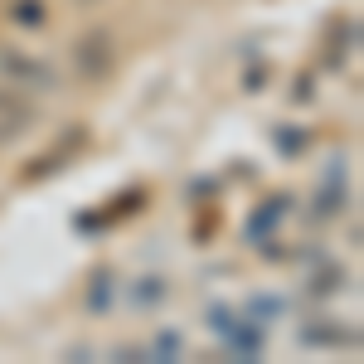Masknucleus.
Instances as JSON below:
<instances>
[{
	"label": "nucleus",
	"mask_w": 364,
	"mask_h": 364,
	"mask_svg": "<svg viewBox=\"0 0 364 364\" xmlns=\"http://www.w3.org/2000/svg\"><path fill=\"white\" fill-rule=\"evenodd\" d=\"M0 73L10 78V87H49L58 83L54 78V68L44 63V58H29V54H20V49H0Z\"/></svg>",
	"instance_id": "1"
},
{
	"label": "nucleus",
	"mask_w": 364,
	"mask_h": 364,
	"mask_svg": "<svg viewBox=\"0 0 364 364\" xmlns=\"http://www.w3.org/2000/svg\"><path fill=\"white\" fill-rule=\"evenodd\" d=\"M73 63H78L83 78H107L112 73V34L107 29H87L78 39V49H73Z\"/></svg>",
	"instance_id": "2"
},
{
	"label": "nucleus",
	"mask_w": 364,
	"mask_h": 364,
	"mask_svg": "<svg viewBox=\"0 0 364 364\" xmlns=\"http://www.w3.org/2000/svg\"><path fill=\"white\" fill-rule=\"evenodd\" d=\"M34 127V107H29L25 92H15V87H0V146H10V141H20Z\"/></svg>",
	"instance_id": "3"
},
{
	"label": "nucleus",
	"mask_w": 364,
	"mask_h": 364,
	"mask_svg": "<svg viewBox=\"0 0 364 364\" xmlns=\"http://www.w3.org/2000/svg\"><path fill=\"white\" fill-rule=\"evenodd\" d=\"M78 146H83V132H68V136L58 141L54 151H44V156H39V161H29L25 180H44V175H54V170L63 166V161H68V156H73V151H78Z\"/></svg>",
	"instance_id": "4"
},
{
	"label": "nucleus",
	"mask_w": 364,
	"mask_h": 364,
	"mask_svg": "<svg viewBox=\"0 0 364 364\" xmlns=\"http://www.w3.org/2000/svg\"><path fill=\"white\" fill-rule=\"evenodd\" d=\"M282 214H287V199H282V195H272V199H267V204H262V209H257V214L248 219V238L257 243V238H262V228H277V219H282Z\"/></svg>",
	"instance_id": "5"
},
{
	"label": "nucleus",
	"mask_w": 364,
	"mask_h": 364,
	"mask_svg": "<svg viewBox=\"0 0 364 364\" xmlns=\"http://www.w3.org/2000/svg\"><path fill=\"white\" fill-rule=\"evenodd\" d=\"M355 340V331H340V326H301V345H345Z\"/></svg>",
	"instance_id": "6"
},
{
	"label": "nucleus",
	"mask_w": 364,
	"mask_h": 364,
	"mask_svg": "<svg viewBox=\"0 0 364 364\" xmlns=\"http://www.w3.org/2000/svg\"><path fill=\"white\" fill-rule=\"evenodd\" d=\"M112 272H97V277H92V291H87V306L92 311H107V301H112Z\"/></svg>",
	"instance_id": "7"
},
{
	"label": "nucleus",
	"mask_w": 364,
	"mask_h": 364,
	"mask_svg": "<svg viewBox=\"0 0 364 364\" xmlns=\"http://www.w3.org/2000/svg\"><path fill=\"white\" fill-rule=\"evenodd\" d=\"M15 25H44V5L39 0H15Z\"/></svg>",
	"instance_id": "8"
},
{
	"label": "nucleus",
	"mask_w": 364,
	"mask_h": 364,
	"mask_svg": "<svg viewBox=\"0 0 364 364\" xmlns=\"http://www.w3.org/2000/svg\"><path fill=\"white\" fill-rule=\"evenodd\" d=\"M306 132H291V127H277V146L287 151V156H296V151H306Z\"/></svg>",
	"instance_id": "9"
}]
</instances>
